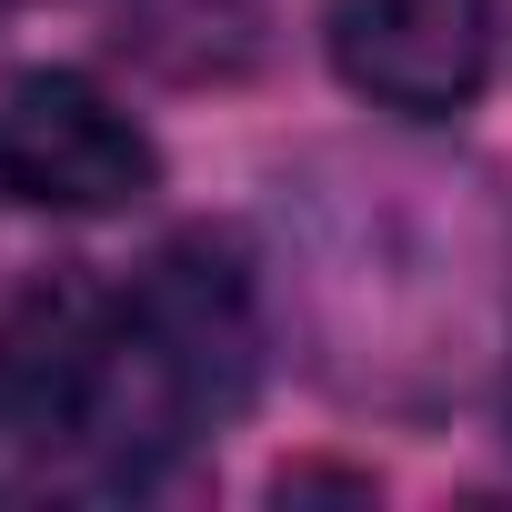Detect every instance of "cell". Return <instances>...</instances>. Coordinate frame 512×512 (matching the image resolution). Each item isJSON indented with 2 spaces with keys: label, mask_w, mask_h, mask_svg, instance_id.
I'll list each match as a JSON object with an SVG mask.
<instances>
[{
  "label": "cell",
  "mask_w": 512,
  "mask_h": 512,
  "mask_svg": "<svg viewBox=\"0 0 512 512\" xmlns=\"http://www.w3.org/2000/svg\"><path fill=\"white\" fill-rule=\"evenodd\" d=\"M161 181L151 131L81 71H31L0 91V191L61 211V221H111Z\"/></svg>",
  "instance_id": "obj_1"
},
{
  "label": "cell",
  "mask_w": 512,
  "mask_h": 512,
  "mask_svg": "<svg viewBox=\"0 0 512 512\" xmlns=\"http://www.w3.org/2000/svg\"><path fill=\"white\" fill-rule=\"evenodd\" d=\"M0 432H11V422H0Z\"/></svg>",
  "instance_id": "obj_3"
},
{
  "label": "cell",
  "mask_w": 512,
  "mask_h": 512,
  "mask_svg": "<svg viewBox=\"0 0 512 512\" xmlns=\"http://www.w3.org/2000/svg\"><path fill=\"white\" fill-rule=\"evenodd\" d=\"M322 51L352 101L402 121H452L492 71V0H332Z\"/></svg>",
  "instance_id": "obj_2"
}]
</instances>
